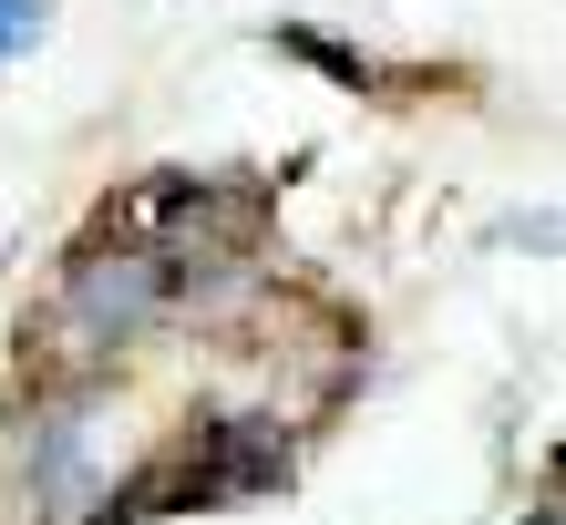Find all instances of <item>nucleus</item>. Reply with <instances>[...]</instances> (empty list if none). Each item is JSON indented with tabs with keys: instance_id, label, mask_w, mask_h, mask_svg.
<instances>
[{
	"instance_id": "obj_4",
	"label": "nucleus",
	"mask_w": 566,
	"mask_h": 525,
	"mask_svg": "<svg viewBox=\"0 0 566 525\" xmlns=\"http://www.w3.org/2000/svg\"><path fill=\"white\" fill-rule=\"evenodd\" d=\"M536 525H556V505H536Z\"/></svg>"
},
{
	"instance_id": "obj_2",
	"label": "nucleus",
	"mask_w": 566,
	"mask_h": 525,
	"mask_svg": "<svg viewBox=\"0 0 566 525\" xmlns=\"http://www.w3.org/2000/svg\"><path fill=\"white\" fill-rule=\"evenodd\" d=\"M21 495H31V525H83L93 505H104V464H93V422H83V402H52L42 422H31Z\"/></svg>"
},
{
	"instance_id": "obj_3",
	"label": "nucleus",
	"mask_w": 566,
	"mask_h": 525,
	"mask_svg": "<svg viewBox=\"0 0 566 525\" xmlns=\"http://www.w3.org/2000/svg\"><path fill=\"white\" fill-rule=\"evenodd\" d=\"M31 31H42V0H0V52H21Z\"/></svg>"
},
{
	"instance_id": "obj_1",
	"label": "nucleus",
	"mask_w": 566,
	"mask_h": 525,
	"mask_svg": "<svg viewBox=\"0 0 566 525\" xmlns=\"http://www.w3.org/2000/svg\"><path fill=\"white\" fill-rule=\"evenodd\" d=\"M176 288H186V269L165 248H83L73 279H62V330L135 340V330H155V319L176 309Z\"/></svg>"
}]
</instances>
